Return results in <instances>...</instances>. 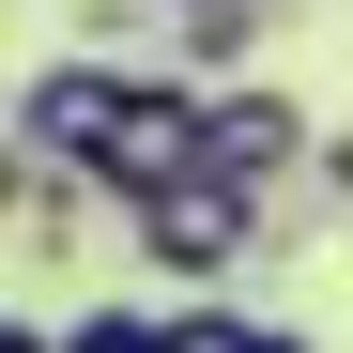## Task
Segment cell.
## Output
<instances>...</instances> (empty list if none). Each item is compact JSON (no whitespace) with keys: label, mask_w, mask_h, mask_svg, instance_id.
<instances>
[{"label":"cell","mask_w":353,"mask_h":353,"mask_svg":"<svg viewBox=\"0 0 353 353\" xmlns=\"http://www.w3.org/2000/svg\"><path fill=\"white\" fill-rule=\"evenodd\" d=\"M200 169H215V92H200V77H139L123 123H108V154H92V200L154 215L169 185H200Z\"/></svg>","instance_id":"6da1fadb"},{"label":"cell","mask_w":353,"mask_h":353,"mask_svg":"<svg viewBox=\"0 0 353 353\" xmlns=\"http://www.w3.org/2000/svg\"><path fill=\"white\" fill-rule=\"evenodd\" d=\"M123 92H139V62H92V46H77V62H46V77L16 92V123H0V139H16L31 169H62V185H92V154H108V123H123Z\"/></svg>","instance_id":"7a4b0ae2"},{"label":"cell","mask_w":353,"mask_h":353,"mask_svg":"<svg viewBox=\"0 0 353 353\" xmlns=\"http://www.w3.org/2000/svg\"><path fill=\"white\" fill-rule=\"evenodd\" d=\"M261 230H276V200L230 185V169H200V185H169V200L139 215V246H154L169 276H230V261H261Z\"/></svg>","instance_id":"3957f363"},{"label":"cell","mask_w":353,"mask_h":353,"mask_svg":"<svg viewBox=\"0 0 353 353\" xmlns=\"http://www.w3.org/2000/svg\"><path fill=\"white\" fill-rule=\"evenodd\" d=\"M307 154H323V123H307V108H292L276 77H230L215 92V169H230V185H307Z\"/></svg>","instance_id":"277c9868"},{"label":"cell","mask_w":353,"mask_h":353,"mask_svg":"<svg viewBox=\"0 0 353 353\" xmlns=\"http://www.w3.org/2000/svg\"><path fill=\"white\" fill-rule=\"evenodd\" d=\"M169 46H185V77H200V92H230V62L261 46V0H185V16H169Z\"/></svg>","instance_id":"5b68a950"},{"label":"cell","mask_w":353,"mask_h":353,"mask_svg":"<svg viewBox=\"0 0 353 353\" xmlns=\"http://www.w3.org/2000/svg\"><path fill=\"white\" fill-rule=\"evenodd\" d=\"M154 353H261V323H230V307H169Z\"/></svg>","instance_id":"8992f818"},{"label":"cell","mask_w":353,"mask_h":353,"mask_svg":"<svg viewBox=\"0 0 353 353\" xmlns=\"http://www.w3.org/2000/svg\"><path fill=\"white\" fill-rule=\"evenodd\" d=\"M154 323H169V307H77L62 353H154Z\"/></svg>","instance_id":"52a82bcc"},{"label":"cell","mask_w":353,"mask_h":353,"mask_svg":"<svg viewBox=\"0 0 353 353\" xmlns=\"http://www.w3.org/2000/svg\"><path fill=\"white\" fill-rule=\"evenodd\" d=\"M307 200H323V215H353V139H323V154H307Z\"/></svg>","instance_id":"ba28073f"},{"label":"cell","mask_w":353,"mask_h":353,"mask_svg":"<svg viewBox=\"0 0 353 353\" xmlns=\"http://www.w3.org/2000/svg\"><path fill=\"white\" fill-rule=\"evenodd\" d=\"M0 353H62V338H31V323H0Z\"/></svg>","instance_id":"9c48e42d"},{"label":"cell","mask_w":353,"mask_h":353,"mask_svg":"<svg viewBox=\"0 0 353 353\" xmlns=\"http://www.w3.org/2000/svg\"><path fill=\"white\" fill-rule=\"evenodd\" d=\"M261 353H307V338H292V323H261Z\"/></svg>","instance_id":"30bf717a"},{"label":"cell","mask_w":353,"mask_h":353,"mask_svg":"<svg viewBox=\"0 0 353 353\" xmlns=\"http://www.w3.org/2000/svg\"><path fill=\"white\" fill-rule=\"evenodd\" d=\"M0 200H16V139H0Z\"/></svg>","instance_id":"8fae6325"},{"label":"cell","mask_w":353,"mask_h":353,"mask_svg":"<svg viewBox=\"0 0 353 353\" xmlns=\"http://www.w3.org/2000/svg\"><path fill=\"white\" fill-rule=\"evenodd\" d=\"M169 16H185V0H169Z\"/></svg>","instance_id":"7c38bea8"}]
</instances>
